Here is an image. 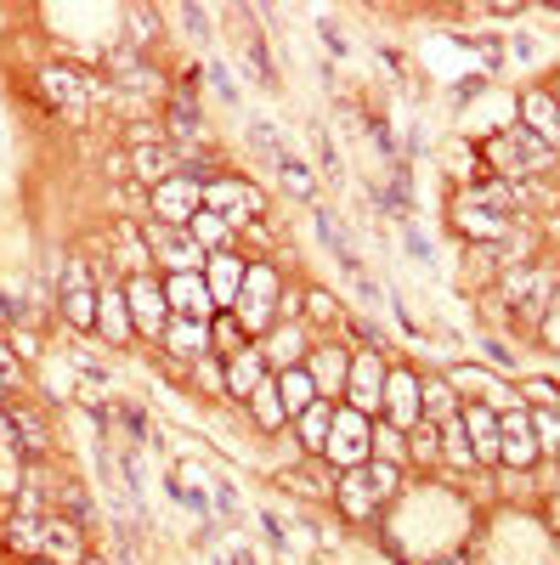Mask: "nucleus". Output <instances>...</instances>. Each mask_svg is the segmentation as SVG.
<instances>
[{
    "instance_id": "nucleus-49",
    "label": "nucleus",
    "mask_w": 560,
    "mask_h": 565,
    "mask_svg": "<svg viewBox=\"0 0 560 565\" xmlns=\"http://www.w3.org/2000/svg\"><path fill=\"white\" fill-rule=\"evenodd\" d=\"M538 334H543V345H554L560 351V300L543 311V322H538Z\"/></svg>"
},
{
    "instance_id": "nucleus-20",
    "label": "nucleus",
    "mask_w": 560,
    "mask_h": 565,
    "mask_svg": "<svg viewBox=\"0 0 560 565\" xmlns=\"http://www.w3.org/2000/svg\"><path fill=\"white\" fill-rule=\"evenodd\" d=\"M453 215H458V226H464V232H476V238H487V244H504L509 232H516V215H498V210L464 204V199H453Z\"/></svg>"
},
{
    "instance_id": "nucleus-57",
    "label": "nucleus",
    "mask_w": 560,
    "mask_h": 565,
    "mask_svg": "<svg viewBox=\"0 0 560 565\" xmlns=\"http://www.w3.org/2000/svg\"><path fill=\"white\" fill-rule=\"evenodd\" d=\"M436 565H471V559H436Z\"/></svg>"
},
{
    "instance_id": "nucleus-7",
    "label": "nucleus",
    "mask_w": 560,
    "mask_h": 565,
    "mask_svg": "<svg viewBox=\"0 0 560 565\" xmlns=\"http://www.w3.org/2000/svg\"><path fill=\"white\" fill-rule=\"evenodd\" d=\"M125 300H130V328H136V334L165 340V328H170L165 282H154V277H130V282H125Z\"/></svg>"
},
{
    "instance_id": "nucleus-36",
    "label": "nucleus",
    "mask_w": 560,
    "mask_h": 565,
    "mask_svg": "<svg viewBox=\"0 0 560 565\" xmlns=\"http://www.w3.org/2000/svg\"><path fill=\"white\" fill-rule=\"evenodd\" d=\"M408 458L413 463H436L442 458V430H436V424H425V418L413 424V430H408Z\"/></svg>"
},
{
    "instance_id": "nucleus-43",
    "label": "nucleus",
    "mask_w": 560,
    "mask_h": 565,
    "mask_svg": "<svg viewBox=\"0 0 560 565\" xmlns=\"http://www.w3.org/2000/svg\"><path fill=\"white\" fill-rule=\"evenodd\" d=\"M277 175H284V186H289L295 199H311V170L300 159H284V164H277Z\"/></svg>"
},
{
    "instance_id": "nucleus-38",
    "label": "nucleus",
    "mask_w": 560,
    "mask_h": 565,
    "mask_svg": "<svg viewBox=\"0 0 560 565\" xmlns=\"http://www.w3.org/2000/svg\"><path fill=\"white\" fill-rule=\"evenodd\" d=\"M210 351H221V356H239V351H244V322H239V317H221V322H210Z\"/></svg>"
},
{
    "instance_id": "nucleus-14",
    "label": "nucleus",
    "mask_w": 560,
    "mask_h": 565,
    "mask_svg": "<svg viewBox=\"0 0 560 565\" xmlns=\"http://www.w3.org/2000/svg\"><path fill=\"white\" fill-rule=\"evenodd\" d=\"M419 418H425V407H419V380L402 373V367H391V380H385V424H397V430L408 436Z\"/></svg>"
},
{
    "instance_id": "nucleus-16",
    "label": "nucleus",
    "mask_w": 560,
    "mask_h": 565,
    "mask_svg": "<svg viewBox=\"0 0 560 565\" xmlns=\"http://www.w3.org/2000/svg\"><path fill=\"white\" fill-rule=\"evenodd\" d=\"M244 260L232 255V249H221V255H210V266H204V282H210V295H215V311H232L239 306V289H244Z\"/></svg>"
},
{
    "instance_id": "nucleus-4",
    "label": "nucleus",
    "mask_w": 560,
    "mask_h": 565,
    "mask_svg": "<svg viewBox=\"0 0 560 565\" xmlns=\"http://www.w3.org/2000/svg\"><path fill=\"white\" fill-rule=\"evenodd\" d=\"M368 452H373V418H362L357 407H340L323 458H329L340 476H346V469H362V463H368Z\"/></svg>"
},
{
    "instance_id": "nucleus-33",
    "label": "nucleus",
    "mask_w": 560,
    "mask_h": 565,
    "mask_svg": "<svg viewBox=\"0 0 560 565\" xmlns=\"http://www.w3.org/2000/svg\"><path fill=\"white\" fill-rule=\"evenodd\" d=\"M289 481H295L300 492H329V498H335V481H340V476H335L329 458H306V463L289 469Z\"/></svg>"
},
{
    "instance_id": "nucleus-19",
    "label": "nucleus",
    "mask_w": 560,
    "mask_h": 565,
    "mask_svg": "<svg viewBox=\"0 0 560 565\" xmlns=\"http://www.w3.org/2000/svg\"><path fill=\"white\" fill-rule=\"evenodd\" d=\"M130 170L142 175L148 186H165V181H176V170H181V148H170V141H148V148L130 153Z\"/></svg>"
},
{
    "instance_id": "nucleus-1",
    "label": "nucleus",
    "mask_w": 560,
    "mask_h": 565,
    "mask_svg": "<svg viewBox=\"0 0 560 565\" xmlns=\"http://www.w3.org/2000/svg\"><path fill=\"white\" fill-rule=\"evenodd\" d=\"M142 244H148V255L154 260H165L170 266V277H187V271H204L210 266V255L199 249V238L187 226H165V221H142Z\"/></svg>"
},
{
    "instance_id": "nucleus-42",
    "label": "nucleus",
    "mask_w": 560,
    "mask_h": 565,
    "mask_svg": "<svg viewBox=\"0 0 560 565\" xmlns=\"http://www.w3.org/2000/svg\"><path fill=\"white\" fill-rule=\"evenodd\" d=\"M368 481H373V498L391 503V498H397V463H385V458H368Z\"/></svg>"
},
{
    "instance_id": "nucleus-5",
    "label": "nucleus",
    "mask_w": 560,
    "mask_h": 565,
    "mask_svg": "<svg viewBox=\"0 0 560 565\" xmlns=\"http://www.w3.org/2000/svg\"><path fill=\"white\" fill-rule=\"evenodd\" d=\"M385 380H391V367L380 351H351V380H346V407H357L362 418L380 413L385 418Z\"/></svg>"
},
{
    "instance_id": "nucleus-21",
    "label": "nucleus",
    "mask_w": 560,
    "mask_h": 565,
    "mask_svg": "<svg viewBox=\"0 0 560 565\" xmlns=\"http://www.w3.org/2000/svg\"><path fill=\"white\" fill-rule=\"evenodd\" d=\"M97 328H103L114 345L130 340V300H125V289H114V282H103V289H97Z\"/></svg>"
},
{
    "instance_id": "nucleus-27",
    "label": "nucleus",
    "mask_w": 560,
    "mask_h": 565,
    "mask_svg": "<svg viewBox=\"0 0 560 565\" xmlns=\"http://www.w3.org/2000/svg\"><path fill=\"white\" fill-rule=\"evenodd\" d=\"M261 380H266V356H261V351L226 356V396H255Z\"/></svg>"
},
{
    "instance_id": "nucleus-32",
    "label": "nucleus",
    "mask_w": 560,
    "mask_h": 565,
    "mask_svg": "<svg viewBox=\"0 0 560 565\" xmlns=\"http://www.w3.org/2000/svg\"><path fill=\"white\" fill-rule=\"evenodd\" d=\"M419 407H425V424L458 418V402H453V385L447 380H425V385H419Z\"/></svg>"
},
{
    "instance_id": "nucleus-12",
    "label": "nucleus",
    "mask_w": 560,
    "mask_h": 565,
    "mask_svg": "<svg viewBox=\"0 0 560 565\" xmlns=\"http://www.w3.org/2000/svg\"><path fill=\"white\" fill-rule=\"evenodd\" d=\"M40 559H52V565H85L80 521H63V514H45V521H40Z\"/></svg>"
},
{
    "instance_id": "nucleus-54",
    "label": "nucleus",
    "mask_w": 560,
    "mask_h": 565,
    "mask_svg": "<svg viewBox=\"0 0 560 565\" xmlns=\"http://www.w3.org/2000/svg\"><path fill=\"white\" fill-rule=\"evenodd\" d=\"M408 249H413L419 260H431V244H425V238H419V232H413V226H408Z\"/></svg>"
},
{
    "instance_id": "nucleus-11",
    "label": "nucleus",
    "mask_w": 560,
    "mask_h": 565,
    "mask_svg": "<svg viewBox=\"0 0 560 565\" xmlns=\"http://www.w3.org/2000/svg\"><path fill=\"white\" fill-rule=\"evenodd\" d=\"M306 373H311L317 396H323V402H335V396H346V380H351V351H340V345H317V351L306 356Z\"/></svg>"
},
{
    "instance_id": "nucleus-29",
    "label": "nucleus",
    "mask_w": 560,
    "mask_h": 565,
    "mask_svg": "<svg viewBox=\"0 0 560 565\" xmlns=\"http://www.w3.org/2000/svg\"><path fill=\"white\" fill-rule=\"evenodd\" d=\"M317 238L329 244V255L340 260V271H346L351 282H362V260H357V249H351V238L340 232V221H335V215H317Z\"/></svg>"
},
{
    "instance_id": "nucleus-53",
    "label": "nucleus",
    "mask_w": 560,
    "mask_h": 565,
    "mask_svg": "<svg viewBox=\"0 0 560 565\" xmlns=\"http://www.w3.org/2000/svg\"><path fill=\"white\" fill-rule=\"evenodd\" d=\"M323 45H329V52H335V57L346 52V40H340V29H335V23H323Z\"/></svg>"
},
{
    "instance_id": "nucleus-35",
    "label": "nucleus",
    "mask_w": 560,
    "mask_h": 565,
    "mask_svg": "<svg viewBox=\"0 0 560 565\" xmlns=\"http://www.w3.org/2000/svg\"><path fill=\"white\" fill-rule=\"evenodd\" d=\"M442 430V458L447 463H458V469H471L476 463V447H471V430H464V418H447V424H436Z\"/></svg>"
},
{
    "instance_id": "nucleus-17",
    "label": "nucleus",
    "mask_w": 560,
    "mask_h": 565,
    "mask_svg": "<svg viewBox=\"0 0 560 565\" xmlns=\"http://www.w3.org/2000/svg\"><path fill=\"white\" fill-rule=\"evenodd\" d=\"M458 418H464V430H471L476 463H498V413H493L487 402H464Z\"/></svg>"
},
{
    "instance_id": "nucleus-55",
    "label": "nucleus",
    "mask_w": 560,
    "mask_h": 565,
    "mask_svg": "<svg viewBox=\"0 0 560 565\" xmlns=\"http://www.w3.org/2000/svg\"><path fill=\"white\" fill-rule=\"evenodd\" d=\"M226 565H255V554H250V548H232V554H226Z\"/></svg>"
},
{
    "instance_id": "nucleus-30",
    "label": "nucleus",
    "mask_w": 560,
    "mask_h": 565,
    "mask_svg": "<svg viewBox=\"0 0 560 565\" xmlns=\"http://www.w3.org/2000/svg\"><path fill=\"white\" fill-rule=\"evenodd\" d=\"M447 385H453V391H482V402H487L493 413L516 402V396H504V385L493 380V373H482V367H453V373H447Z\"/></svg>"
},
{
    "instance_id": "nucleus-23",
    "label": "nucleus",
    "mask_w": 560,
    "mask_h": 565,
    "mask_svg": "<svg viewBox=\"0 0 560 565\" xmlns=\"http://www.w3.org/2000/svg\"><path fill=\"white\" fill-rule=\"evenodd\" d=\"M335 402H311L300 418H295V430H300V447L311 452V458H323V447H329V430H335Z\"/></svg>"
},
{
    "instance_id": "nucleus-59",
    "label": "nucleus",
    "mask_w": 560,
    "mask_h": 565,
    "mask_svg": "<svg viewBox=\"0 0 560 565\" xmlns=\"http://www.w3.org/2000/svg\"><path fill=\"white\" fill-rule=\"evenodd\" d=\"M34 565H52V559H34Z\"/></svg>"
},
{
    "instance_id": "nucleus-60",
    "label": "nucleus",
    "mask_w": 560,
    "mask_h": 565,
    "mask_svg": "<svg viewBox=\"0 0 560 565\" xmlns=\"http://www.w3.org/2000/svg\"><path fill=\"white\" fill-rule=\"evenodd\" d=\"M554 103H560V90H554Z\"/></svg>"
},
{
    "instance_id": "nucleus-50",
    "label": "nucleus",
    "mask_w": 560,
    "mask_h": 565,
    "mask_svg": "<svg viewBox=\"0 0 560 565\" xmlns=\"http://www.w3.org/2000/svg\"><path fill=\"white\" fill-rule=\"evenodd\" d=\"M210 79H215V90H221V97H226V103H239V85H232V79H226V68H221V63H210Z\"/></svg>"
},
{
    "instance_id": "nucleus-31",
    "label": "nucleus",
    "mask_w": 560,
    "mask_h": 565,
    "mask_svg": "<svg viewBox=\"0 0 560 565\" xmlns=\"http://www.w3.org/2000/svg\"><path fill=\"white\" fill-rule=\"evenodd\" d=\"M250 413H255V424L261 430H284L289 424V413H284V396H277V380L266 373V380L255 385V396H250Z\"/></svg>"
},
{
    "instance_id": "nucleus-8",
    "label": "nucleus",
    "mask_w": 560,
    "mask_h": 565,
    "mask_svg": "<svg viewBox=\"0 0 560 565\" xmlns=\"http://www.w3.org/2000/svg\"><path fill=\"white\" fill-rule=\"evenodd\" d=\"M538 458H543V452H538V436H532V413H527V407L498 413V463L532 469Z\"/></svg>"
},
{
    "instance_id": "nucleus-10",
    "label": "nucleus",
    "mask_w": 560,
    "mask_h": 565,
    "mask_svg": "<svg viewBox=\"0 0 560 565\" xmlns=\"http://www.w3.org/2000/svg\"><path fill=\"white\" fill-rule=\"evenodd\" d=\"M165 300H170V317H193V322H215V295L199 271L187 277H170L165 282Z\"/></svg>"
},
{
    "instance_id": "nucleus-9",
    "label": "nucleus",
    "mask_w": 560,
    "mask_h": 565,
    "mask_svg": "<svg viewBox=\"0 0 560 565\" xmlns=\"http://www.w3.org/2000/svg\"><path fill=\"white\" fill-rule=\"evenodd\" d=\"M199 210H204V181L176 175V181L154 186V215H159L165 226H193V215H199Z\"/></svg>"
},
{
    "instance_id": "nucleus-47",
    "label": "nucleus",
    "mask_w": 560,
    "mask_h": 565,
    "mask_svg": "<svg viewBox=\"0 0 560 565\" xmlns=\"http://www.w3.org/2000/svg\"><path fill=\"white\" fill-rule=\"evenodd\" d=\"M306 317H311V322H335V317H340V300L317 289V295H306Z\"/></svg>"
},
{
    "instance_id": "nucleus-39",
    "label": "nucleus",
    "mask_w": 560,
    "mask_h": 565,
    "mask_svg": "<svg viewBox=\"0 0 560 565\" xmlns=\"http://www.w3.org/2000/svg\"><path fill=\"white\" fill-rule=\"evenodd\" d=\"M532 436H538V452H554L560 458V407L532 413Z\"/></svg>"
},
{
    "instance_id": "nucleus-3",
    "label": "nucleus",
    "mask_w": 560,
    "mask_h": 565,
    "mask_svg": "<svg viewBox=\"0 0 560 565\" xmlns=\"http://www.w3.org/2000/svg\"><path fill=\"white\" fill-rule=\"evenodd\" d=\"M487 159L509 175V186H516V181H527V175H538V170L549 164V148H543L527 125H516V130H504V136L487 141Z\"/></svg>"
},
{
    "instance_id": "nucleus-26",
    "label": "nucleus",
    "mask_w": 560,
    "mask_h": 565,
    "mask_svg": "<svg viewBox=\"0 0 560 565\" xmlns=\"http://www.w3.org/2000/svg\"><path fill=\"white\" fill-rule=\"evenodd\" d=\"M165 351H170V356H204V351H210V322L170 317V328H165Z\"/></svg>"
},
{
    "instance_id": "nucleus-56",
    "label": "nucleus",
    "mask_w": 560,
    "mask_h": 565,
    "mask_svg": "<svg viewBox=\"0 0 560 565\" xmlns=\"http://www.w3.org/2000/svg\"><path fill=\"white\" fill-rule=\"evenodd\" d=\"M7 322H12V306H7V300H0V328H7Z\"/></svg>"
},
{
    "instance_id": "nucleus-48",
    "label": "nucleus",
    "mask_w": 560,
    "mask_h": 565,
    "mask_svg": "<svg viewBox=\"0 0 560 565\" xmlns=\"http://www.w3.org/2000/svg\"><path fill=\"white\" fill-rule=\"evenodd\" d=\"M130 29H136V34H130V45H148V40H154L148 29H159V12H148V7H130Z\"/></svg>"
},
{
    "instance_id": "nucleus-58",
    "label": "nucleus",
    "mask_w": 560,
    "mask_h": 565,
    "mask_svg": "<svg viewBox=\"0 0 560 565\" xmlns=\"http://www.w3.org/2000/svg\"><path fill=\"white\" fill-rule=\"evenodd\" d=\"M85 565H108V559H97V554H91V559H85Z\"/></svg>"
},
{
    "instance_id": "nucleus-52",
    "label": "nucleus",
    "mask_w": 560,
    "mask_h": 565,
    "mask_svg": "<svg viewBox=\"0 0 560 565\" xmlns=\"http://www.w3.org/2000/svg\"><path fill=\"white\" fill-rule=\"evenodd\" d=\"M482 351H487V356H493V367H509V362H516V351H504V345H498V340H487V345H482Z\"/></svg>"
},
{
    "instance_id": "nucleus-15",
    "label": "nucleus",
    "mask_w": 560,
    "mask_h": 565,
    "mask_svg": "<svg viewBox=\"0 0 560 565\" xmlns=\"http://www.w3.org/2000/svg\"><path fill=\"white\" fill-rule=\"evenodd\" d=\"M521 125L543 141L549 153H560V103H554V90H527L521 97Z\"/></svg>"
},
{
    "instance_id": "nucleus-37",
    "label": "nucleus",
    "mask_w": 560,
    "mask_h": 565,
    "mask_svg": "<svg viewBox=\"0 0 560 565\" xmlns=\"http://www.w3.org/2000/svg\"><path fill=\"white\" fill-rule=\"evenodd\" d=\"M40 521L45 514H12V526H7V543L29 559H40Z\"/></svg>"
},
{
    "instance_id": "nucleus-13",
    "label": "nucleus",
    "mask_w": 560,
    "mask_h": 565,
    "mask_svg": "<svg viewBox=\"0 0 560 565\" xmlns=\"http://www.w3.org/2000/svg\"><path fill=\"white\" fill-rule=\"evenodd\" d=\"M63 317L74 328H97V289L85 282V260H63Z\"/></svg>"
},
{
    "instance_id": "nucleus-45",
    "label": "nucleus",
    "mask_w": 560,
    "mask_h": 565,
    "mask_svg": "<svg viewBox=\"0 0 560 565\" xmlns=\"http://www.w3.org/2000/svg\"><path fill=\"white\" fill-rule=\"evenodd\" d=\"M521 402H527L532 413H543V407H560V391H554L549 380H527V385H521Z\"/></svg>"
},
{
    "instance_id": "nucleus-34",
    "label": "nucleus",
    "mask_w": 560,
    "mask_h": 565,
    "mask_svg": "<svg viewBox=\"0 0 560 565\" xmlns=\"http://www.w3.org/2000/svg\"><path fill=\"white\" fill-rule=\"evenodd\" d=\"M187 232H193V238H199V249H204V255H221V249H226V238H232L226 215H215V210H199V215H193V226H187Z\"/></svg>"
},
{
    "instance_id": "nucleus-22",
    "label": "nucleus",
    "mask_w": 560,
    "mask_h": 565,
    "mask_svg": "<svg viewBox=\"0 0 560 565\" xmlns=\"http://www.w3.org/2000/svg\"><path fill=\"white\" fill-rule=\"evenodd\" d=\"M0 418L12 424V436H18V447H23L29 458H40V452H45V424H40V413H34V407H23V402L12 396V402H0Z\"/></svg>"
},
{
    "instance_id": "nucleus-44",
    "label": "nucleus",
    "mask_w": 560,
    "mask_h": 565,
    "mask_svg": "<svg viewBox=\"0 0 560 565\" xmlns=\"http://www.w3.org/2000/svg\"><path fill=\"white\" fill-rule=\"evenodd\" d=\"M176 498H181L187 509H199V521H204V509H210V492H204V481H193V469H181V487H176Z\"/></svg>"
},
{
    "instance_id": "nucleus-6",
    "label": "nucleus",
    "mask_w": 560,
    "mask_h": 565,
    "mask_svg": "<svg viewBox=\"0 0 560 565\" xmlns=\"http://www.w3.org/2000/svg\"><path fill=\"white\" fill-rule=\"evenodd\" d=\"M204 210L226 215V226H244V221L266 215V199H261V186H250V181H232V175H221V181H204Z\"/></svg>"
},
{
    "instance_id": "nucleus-41",
    "label": "nucleus",
    "mask_w": 560,
    "mask_h": 565,
    "mask_svg": "<svg viewBox=\"0 0 560 565\" xmlns=\"http://www.w3.org/2000/svg\"><path fill=\"white\" fill-rule=\"evenodd\" d=\"M170 130H176L181 141H193V136H199V114H193V90H181V97H176V108H170Z\"/></svg>"
},
{
    "instance_id": "nucleus-28",
    "label": "nucleus",
    "mask_w": 560,
    "mask_h": 565,
    "mask_svg": "<svg viewBox=\"0 0 560 565\" xmlns=\"http://www.w3.org/2000/svg\"><path fill=\"white\" fill-rule=\"evenodd\" d=\"M277 396H284V413H289V418H300L311 402H323L317 385H311V373H306V362L289 367V373H277Z\"/></svg>"
},
{
    "instance_id": "nucleus-2",
    "label": "nucleus",
    "mask_w": 560,
    "mask_h": 565,
    "mask_svg": "<svg viewBox=\"0 0 560 565\" xmlns=\"http://www.w3.org/2000/svg\"><path fill=\"white\" fill-rule=\"evenodd\" d=\"M277 306H284V282H277L272 266H250L244 271V289H239V306H232V317L244 322V334H261V328H272Z\"/></svg>"
},
{
    "instance_id": "nucleus-24",
    "label": "nucleus",
    "mask_w": 560,
    "mask_h": 565,
    "mask_svg": "<svg viewBox=\"0 0 560 565\" xmlns=\"http://www.w3.org/2000/svg\"><path fill=\"white\" fill-rule=\"evenodd\" d=\"M261 356H266L272 367H284V373H289V367H300L311 351H306V334H300V328L289 322V328H272V334H266V345H261Z\"/></svg>"
},
{
    "instance_id": "nucleus-51",
    "label": "nucleus",
    "mask_w": 560,
    "mask_h": 565,
    "mask_svg": "<svg viewBox=\"0 0 560 565\" xmlns=\"http://www.w3.org/2000/svg\"><path fill=\"white\" fill-rule=\"evenodd\" d=\"M176 18H181L187 29H193V34H204V29H210V12H199V7H181Z\"/></svg>"
},
{
    "instance_id": "nucleus-40",
    "label": "nucleus",
    "mask_w": 560,
    "mask_h": 565,
    "mask_svg": "<svg viewBox=\"0 0 560 565\" xmlns=\"http://www.w3.org/2000/svg\"><path fill=\"white\" fill-rule=\"evenodd\" d=\"M373 458H385V463L408 458V436L397 430V424H380V430H373Z\"/></svg>"
},
{
    "instance_id": "nucleus-25",
    "label": "nucleus",
    "mask_w": 560,
    "mask_h": 565,
    "mask_svg": "<svg viewBox=\"0 0 560 565\" xmlns=\"http://www.w3.org/2000/svg\"><path fill=\"white\" fill-rule=\"evenodd\" d=\"M40 90H45V97H52V103H68V108H80L85 97H97V85H85L74 68H40Z\"/></svg>"
},
{
    "instance_id": "nucleus-18",
    "label": "nucleus",
    "mask_w": 560,
    "mask_h": 565,
    "mask_svg": "<svg viewBox=\"0 0 560 565\" xmlns=\"http://www.w3.org/2000/svg\"><path fill=\"white\" fill-rule=\"evenodd\" d=\"M335 503L346 521H368L373 509H380V498H373V481H368V463L362 469H346V476L335 481Z\"/></svg>"
},
{
    "instance_id": "nucleus-46",
    "label": "nucleus",
    "mask_w": 560,
    "mask_h": 565,
    "mask_svg": "<svg viewBox=\"0 0 560 565\" xmlns=\"http://www.w3.org/2000/svg\"><path fill=\"white\" fill-rule=\"evenodd\" d=\"M18 385H23V373H18V362H12V351L0 345V402H12L18 396Z\"/></svg>"
}]
</instances>
